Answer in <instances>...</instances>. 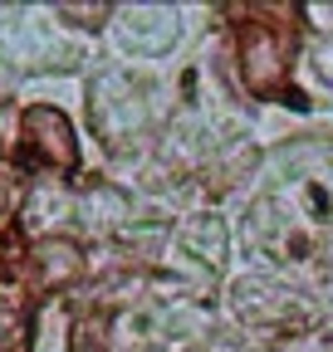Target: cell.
Segmentation results:
<instances>
[{
	"instance_id": "cell-1",
	"label": "cell",
	"mask_w": 333,
	"mask_h": 352,
	"mask_svg": "<svg viewBox=\"0 0 333 352\" xmlns=\"http://www.w3.org/2000/svg\"><path fill=\"white\" fill-rule=\"evenodd\" d=\"M284 54H289V44L275 30L255 25L250 39H245V83L260 88V94H275L279 78H284Z\"/></svg>"
},
{
	"instance_id": "cell-2",
	"label": "cell",
	"mask_w": 333,
	"mask_h": 352,
	"mask_svg": "<svg viewBox=\"0 0 333 352\" xmlns=\"http://www.w3.org/2000/svg\"><path fill=\"white\" fill-rule=\"evenodd\" d=\"M25 132H30V142L45 152V162H59L69 166L74 162V138H69V122L50 108H30L25 113Z\"/></svg>"
},
{
	"instance_id": "cell-3",
	"label": "cell",
	"mask_w": 333,
	"mask_h": 352,
	"mask_svg": "<svg viewBox=\"0 0 333 352\" xmlns=\"http://www.w3.org/2000/svg\"><path fill=\"white\" fill-rule=\"evenodd\" d=\"M319 78L333 88V39H323V50H319Z\"/></svg>"
}]
</instances>
